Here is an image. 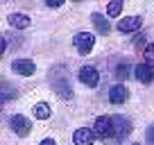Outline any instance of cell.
Instances as JSON below:
<instances>
[{
    "mask_svg": "<svg viewBox=\"0 0 154 145\" xmlns=\"http://www.w3.org/2000/svg\"><path fill=\"white\" fill-rule=\"evenodd\" d=\"M48 79H50V86L57 91L59 97H70L72 95V86H70V77H68V70L66 66H52L48 72Z\"/></svg>",
    "mask_w": 154,
    "mask_h": 145,
    "instance_id": "obj_1",
    "label": "cell"
},
{
    "mask_svg": "<svg viewBox=\"0 0 154 145\" xmlns=\"http://www.w3.org/2000/svg\"><path fill=\"white\" fill-rule=\"evenodd\" d=\"M93 131L102 140H113V120H111V116H100L93 125Z\"/></svg>",
    "mask_w": 154,
    "mask_h": 145,
    "instance_id": "obj_2",
    "label": "cell"
},
{
    "mask_svg": "<svg viewBox=\"0 0 154 145\" xmlns=\"http://www.w3.org/2000/svg\"><path fill=\"white\" fill-rule=\"evenodd\" d=\"M72 43H75V50L79 54H88L93 50V45H95V36L91 32H77Z\"/></svg>",
    "mask_w": 154,
    "mask_h": 145,
    "instance_id": "obj_3",
    "label": "cell"
},
{
    "mask_svg": "<svg viewBox=\"0 0 154 145\" xmlns=\"http://www.w3.org/2000/svg\"><path fill=\"white\" fill-rule=\"evenodd\" d=\"M9 125H11V129H14V134L16 136H29V131H32V122L27 120L25 116H20V113H14V116L9 118Z\"/></svg>",
    "mask_w": 154,
    "mask_h": 145,
    "instance_id": "obj_4",
    "label": "cell"
},
{
    "mask_svg": "<svg viewBox=\"0 0 154 145\" xmlns=\"http://www.w3.org/2000/svg\"><path fill=\"white\" fill-rule=\"evenodd\" d=\"M77 77H79V82H82V84L95 88L97 82H100V72H97L95 66H82V68H79V72H77Z\"/></svg>",
    "mask_w": 154,
    "mask_h": 145,
    "instance_id": "obj_5",
    "label": "cell"
},
{
    "mask_svg": "<svg viewBox=\"0 0 154 145\" xmlns=\"http://www.w3.org/2000/svg\"><path fill=\"white\" fill-rule=\"evenodd\" d=\"M113 120V140H122L127 134L131 131V122L122 116H111Z\"/></svg>",
    "mask_w": 154,
    "mask_h": 145,
    "instance_id": "obj_6",
    "label": "cell"
},
{
    "mask_svg": "<svg viewBox=\"0 0 154 145\" xmlns=\"http://www.w3.org/2000/svg\"><path fill=\"white\" fill-rule=\"evenodd\" d=\"M11 70H14L16 75L29 77V75H34V72H36V66H34L32 59H16V61L11 63Z\"/></svg>",
    "mask_w": 154,
    "mask_h": 145,
    "instance_id": "obj_7",
    "label": "cell"
},
{
    "mask_svg": "<svg viewBox=\"0 0 154 145\" xmlns=\"http://www.w3.org/2000/svg\"><path fill=\"white\" fill-rule=\"evenodd\" d=\"M72 140H75V145H93L95 143V131L88 129V127H79L72 134Z\"/></svg>",
    "mask_w": 154,
    "mask_h": 145,
    "instance_id": "obj_8",
    "label": "cell"
},
{
    "mask_svg": "<svg viewBox=\"0 0 154 145\" xmlns=\"http://www.w3.org/2000/svg\"><path fill=\"white\" fill-rule=\"evenodd\" d=\"M140 25H143V18H140V16H127V18H120V20H118V29H120V32H125V34L140 29Z\"/></svg>",
    "mask_w": 154,
    "mask_h": 145,
    "instance_id": "obj_9",
    "label": "cell"
},
{
    "mask_svg": "<svg viewBox=\"0 0 154 145\" xmlns=\"http://www.w3.org/2000/svg\"><path fill=\"white\" fill-rule=\"evenodd\" d=\"M127 97H129V88H127L125 84H116V86L109 91V100H111V104H122Z\"/></svg>",
    "mask_w": 154,
    "mask_h": 145,
    "instance_id": "obj_10",
    "label": "cell"
},
{
    "mask_svg": "<svg viewBox=\"0 0 154 145\" xmlns=\"http://www.w3.org/2000/svg\"><path fill=\"white\" fill-rule=\"evenodd\" d=\"M9 25L16 29H27L29 25H32V18H29L27 14H20V11H14V14H9Z\"/></svg>",
    "mask_w": 154,
    "mask_h": 145,
    "instance_id": "obj_11",
    "label": "cell"
},
{
    "mask_svg": "<svg viewBox=\"0 0 154 145\" xmlns=\"http://www.w3.org/2000/svg\"><path fill=\"white\" fill-rule=\"evenodd\" d=\"M134 75H136V79L143 82V84H149L154 79V70L147 66V63H138V66L134 68Z\"/></svg>",
    "mask_w": 154,
    "mask_h": 145,
    "instance_id": "obj_12",
    "label": "cell"
},
{
    "mask_svg": "<svg viewBox=\"0 0 154 145\" xmlns=\"http://www.w3.org/2000/svg\"><path fill=\"white\" fill-rule=\"evenodd\" d=\"M91 20H93V25H95V29H97L100 34H109V32H111L109 20H106L100 11H93V14H91Z\"/></svg>",
    "mask_w": 154,
    "mask_h": 145,
    "instance_id": "obj_13",
    "label": "cell"
},
{
    "mask_svg": "<svg viewBox=\"0 0 154 145\" xmlns=\"http://www.w3.org/2000/svg\"><path fill=\"white\" fill-rule=\"evenodd\" d=\"M50 104H45V102H38V104H34V116L38 118V120H48L50 118Z\"/></svg>",
    "mask_w": 154,
    "mask_h": 145,
    "instance_id": "obj_14",
    "label": "cell"
},
{
    "mask_svg": "<svg viewBox=\"0 0 154 145\" xmlns=\"http://www.w3.org/2000/svg\"><path fill=\"white\" fill-rule=\"evenodd\" d=\"M122 11V0H113V2H109V5H106V16H111V18H113V16H118Z\"/></svg>",
    "mask_w": 154,
    "mask_h": 145,
    "instance_id": "obj_15",
    "label": "cell"
},
{
    "mask_svg": "<svg viewBox=\"0 0 154 145\" xmlns=\"http://www.w3.org/2000/svg\"><path fill=\"white\" fill-rule=\"evenodd\" d=\"M143 57H145V63L149 68H154V43H147L143 50Z\"/></svg>",
    "mask_w": 154,
    "mask_h": 145,
    "instance_id": "obj_16",
    "label": "cell"
},
{
    "mask_svg": "<svg viewBox=\"0 0 154 145\" xmlns=\"http://www.w3.org/2000/svg\"><path fill=\"white\" fill-rule=\"evenodd\" d=\"M129 70H131V68L127 66V63H120V66L116 68V77H118V79H127V77H129Z\"/></svg>",
    "mask_w": 154,
    "mask_h": 145,
    "instance_id": "obj_17",
    "label": "cell"
},
{
    "mask_svg": "<svg viewBox=\"0 0 154 145\" xmlns=\"http://www.w3.org/2000/svg\"><path fill=\"white\" fill-rule=\"evenodd\" d=\"M145 140H147V145H154V125L147 127V131H145Z\"/></svg>",
    "mask_w": 154,
    "mask_h": 145,
    "instance_id": "obj_18",
    "label": "cell"
},
{
    "mask_svg": "<svg viewBox=\"0 0 154 145\" xmlns=\"http://www.w3.org/2000/svg\"><path fill=\"white\" fill-rule=\"evenodd\" d=\"M38 145H57V143H54V138H43Z\"/></svg>",
    "mask_w": 154,
    "mask_h": 145,
    "instance_id": "obj_19",
    "label": "cell"
},
{
    "mask_svg": "<svg viewBox=\"0 0 154 145\" xmlns=\"http://www.w3.org/2000/svg\"><path fill=\"white\" fill-rule=\"evenodd\" d=\"M48 7H61V0H48Z\"/></svg>",
    "mask_w": 154,
    "mask_h": 145,
    "instance_id": "obj_20",
    "label": "cell"
},
{
    "mask_svg": "<svg viewBox=\"0 0 154 145\" xmlns=\"http://www.w3.org/2000/svg\"><path fill=\"white\" fill-rule=\"evenodd\" d=\"M134 145H140V143H134Z\"/></svg>",
    "mask_w": 154,
    "mask_h": 145,
    "instance_id": "obj_21",
    "label": "cell"
}]
</instances>
